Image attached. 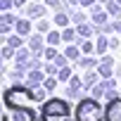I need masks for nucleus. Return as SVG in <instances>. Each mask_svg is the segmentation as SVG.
<instances>
[{
    "instance_id": "f3484780",
    "label": "nucleus",
    "mask_w": 121,
    "mask_h": 121,
    "mask_svg": "<svg viewBox=\"0 0 121 121\" xmlns=\"http://www.w3.org/2000/svg\"><path fill=\"white\" fill-rule=\"evenodd\" d=\"M97 64H100V62H97L95 57H90V55H88V57H81L78 62H76V67H81V69H93V67H97Z\"/></svg>"
},
{
    "instance_id": "c85d7f7f",
    "label": "nucleus",
    "mask_w": 121,
    "mask_h": 121,
    "mask_svg": "<svg viewBox=\"0 0 121 121\" xmlns=\"http://www.w3.org/2000/svg\"><path fill=\"white\" fill-rule=\"evenodd\" d=\"M52 62H55V64H57V67H67V62H71V59H69V57H67V55H57V57H55V59H52Z\"/></svg>"
},
{
    "instance_id": "f03ea898",
    "label": "nucleus",
    "mask_w": 121,
    "mask_h": 121,
    "mask_svg": "<svg viewBox=\"0 0 121 121\" xmlns=\"http://www.w3.org/2000/svg\"><path fill=\"white\" fill-rule=\"evenodd\" d=\"M76 121H104V107H100V100H81L76 104Z\"/></svg>"
},
{
    "instance_id": "bb28decb",
    "label": "nucleus",
    "mask_w": 121,
    "mask_h": 121,
    "mask_svg": "<svg viewBox=\"0 0 121 121\" xmlns=\"http://www.w3.org/2000/svg\"><path fill=\"white\" fill-rule=\"evenodd\" d=\"M24 74H26V71H22V69H14V71L10 74L12 83H22V81H24Z\"/></svg>"
},
{
    "instance_id": "5701e85b",
    "label": "nucleus",
    "mask_w": 121,
    "mask_h": 121,
    "mask_svg": "<svg viewBox=\"0 0 121 121\" xmlns=\"http://www.w3.org/2000/svg\"><path fill=\"white\" fill-rule=\"evenodd\" d=\"M69 88H74V90H83V88H86V86H83V78L71 76V78H69Z\"/></svg>"
},
{
    "instance_id": "20e7f679",
    "label": "nucleus",
    "mask_w": 121,
    "mask_h": 121,
    "mask_svg": "<svg viewBox=\"0 0 121 121\" xmlns=\"http://www.w3.org/2000/svg\"><path fill=\"white\" fill-rule=\"evenodd\" d=\"M43 114H67L69 116V102L59 100V97H52L43 104Z\"/></svg>"
},
{
    "instance_id": "9b49d317",
    "label": "nucleus",
    "mask_w": 121,
    "mask_h": 121,
    "mask_svg": "<svg viewBox=\"0 0 121 121\" xmlns=\"http://www.w3.org/2000/svg\"><path fill=\"white\" fill-rule=\"evenodd\" d=\"M62 40H67V43H81L83 38L78 36V31H76V29H69V26H67V29L62 31Z\"/></svg>"
},
{
    "instance_id": "ea45409f",
    "label": "nucleus",
    "mask_w": 121,
    "mask_h": 121,
    "mask_svg": "<svg viewBox=\"0 0 121 121\" xmlns=\"http://www.w3.org/2000/svg\"><path fill=\"white\" fill-rule=\"evenodd\" d=\"M100 3H102V5H107V3H109V0H100Z\"/></svg>"
},
{
    "instance_id": "72a5a7b5",
    "label": "nucleus",
    "mask_w": 121,
    "mask_h": 121,
    "mask_svg": "<svg viewBox=\"0 0 121 121\" xmlns=\"http://www.w3.org/2000/svg\"><path fill=\"white\" fill-rule=\"evenodd\" d=\"M59 3H62V0H45V5H48V7H55V10L59 7Z\"/></svg>"
},
{
    "instance_id": "39448f33",
    "label": "nucleus",
    "mask_w": 121,
    "mask_h": 121,
    "mask_svg": "<svg viewBox=\"0 0 121 121\" xmlns=\"http://www.w3.org/2000/svg\"><path fill=\"white\" fill-rule=\"evenodd\" d=\"M104 121H121V97L107 102V107H104Z\"/></svg>"
},
{
    "instance_id": "58836bf2",
    "label": "nucleus",
    "mask_w": 121,
    "mask_h": 121,
    "mask_svg": "<svg viewBox=\"0 0 121 121\" xmlns=\"http://www.w3.org/2000/svg\"><path fill=\"white\" fill-rule=\"evenodd\" d=\"M26 5V0H14V7H24Z\"/></svg>"
},
{
    "instance_id": "473e14b6",
    "label": "nucleus",
    "mask_w": 121,
    "mask_h": 121,
    "mask_svg": "<svg viewBox=\"0 0 121 121\" xmlns=\"http://www.w3.org/2000/svg\"><path fill=\"white\" fill-rule=\"evenodd\" d=\"M104 100H107V102H109V100H116V88L107 90V93H104Z\"/></svg>"
},
{
    "instance_id": "4468645a",
    "label": "nucleus",
    "mask_w": 121,
    "mask_h": 121,
    "mask_svg": "<svg viewBox=\"0 0 121 121\" xmlns=\"http://www.w3.org/2000/svg\"><path fill=\"white\" fill-rule=\"evenodd\" d=\"M95 50H97V55H102V52L109 50V38H107V33H100V36H97V40H95Z\"/></svg>"
},
{
    "instance_id": "f257e3e1",
    "label": "nucleus",
    "mask_w": 121,
    "mask_h": 121,
    "mask_svg": "<svg viewBox=\"0 0 121 121\" xmlns=\"http://www.w3.org/2000/svg\"><path fill=\"white\" fill-rule=\"evenodd\" d=\"M33 104H36V97H33L29 86L17 83V86L5 90V107H29V109H33Z\"/></svg>"
},
{
    "instance_id": "6e6552de",
    "label": "nucleus",
    "mask_w": 121,
    "mask_h": 121,
    "mask_svg": "<svg viewBox=\"0 0 121 121\" xmlns=\"http://www.w3.org/2000/svg\"><path fill=\"white\" fill-rule=\"evenodd\" d=\"M29 48L36 52V55H43L45 52V48H43V38H40V33H31L29 36Z\"/></svg>"
},
{
    "instance_id": "79ce46f5",
    "label": "nucleus",
    "mask_w": 121,
    "mask_h": 121,
    "mask_svg": "<svg viewBox=\"0 0 121 121\" xmlns=\"http://www.w3.org/2000/svg\"><path fill=\"white\" fill-rule=\"evenodd\" d=\"M116 3H121V0H116Z\"/></svg>"
},
{
    "instance_id": "e433bc0d",
    "label": "nucleus",
    "mask_w": 121,
    "mask_h": 121,
    "mask_svg": "<svg viewBox=\"0 0 121 121\" xmlns=\"http://www.w3.org/2000/svg\"><path fill=\"white\" fill-rule=\"evenodd\" d=\"M114 31L121 33V19H114Z\"/></svg>"
},
{
    "instance_id": "f8f14e48",
    "label": "nucleus",
    "mask_w": 121,
    "mask_h": 121,
    "mask_svg": "<svg viewBox=\"0 0 121 121\" xmlns=\"http://www.w3.org/2000/svg\"><path fill=\"white\" fill-rule=\"evenodd\" d=\"M97 78H102V76H100V71L95 74V71H90V69H88V71L83 74V86H86V90H90V88L97 83Z\"/></svg>"
},
{
    "instance_id": "c9c22d12",
    "label": "nucleus",
    "mask_w": 121,
    "mask_h": 121,
    "mask_svg": "<svg viewBox=\"0 0 121 121\" xmlns=\"http://www.w3.org/2000/svg\"><path fill=\"white\" fill-rule=\"evenodd\" d=\"M109 48L116 50V48H119V40H116V38H109Z\"/></svg>"
},
{
    "instance_id": "7c9ffc66",
    "label": "nucleus",
    "mask_w": 121,
    "mask_h": 121,
    "mask_svg": "<svg viewBox=\"0 0 121 121\" xmlns=\"http://www.w3.org/2000/svg\"><path fill=\"white\" fill-rule=\"evenodd\" d=\"M12 5H14V0H0V10H3V12H10Z\"/></svg>"
},
{
    "instance_id": "b1692460",
    "label": "nucleus",
    "mask_w": 121,
    "mask_h": 121,
    "mask_svg": "<svg viewBox=\"0 0 121 121\" xmlns=\"http://www.w3.org/2000/svg\"><path fill=\"white\" fill-rule=\"evenodd\" d=\"M45 40H48V45H57L59 40H62V33H57V31H50Z\"/></svg>"
},
{
    "instance_id": "a19ab883",
    "label": "nucleus",
    "mask_w": 121,
    "mask_h": 121,
    "mask_svg": "<svg viewBox=\"0 0 121 121\" xmlns=\"http://www.w3.org/2000/svg\"><path fill=\"white\" fill-rule=\"evenodd\" d=\"M116 74H119V76H121V67H119V71H116Z\"/></svg>"
},
{
    "instance_id": "4c0bfd02",
    "label": "nucleus",
    "mask_w": 121,
    "mask_h": 121,
    "mask_svg": "<svg viewBox=\"0 0 121 121\" xmlns=\"http://www.w3.org/2000/svg\"><path fill=\"white\" fill-rule=\"evenodd\" d=\"M93 3H95V0H81V5H83V7H90Z\"/></svg>"
},
{
    "instance_id": "6ab92c4d",
    "label": "nucleus",
    "mask_w": 121,
    "mask_h": 121,
    "mask_svg": "<svg viewBox=\"0 0 121 121\" xmlns=\"http://www.w3.org/2000/svg\"><path fill=\"white\" fill-rule=\"evenodd\" d=\"M107 17H109V12H107V10H102V12H97V14H90V19H93V24H95V26L107 24Z\"/></svg>"
},
{
    "instance_id": "1a4fd4ad",
    "label": "nucleus",
    "mask_w": 121,
    "mask_h": 121,
    "mask_svg": "<svg viewBox=\"0 0 121 121\" xmlns=\"http://www.w3.org/2000/svg\"><path fill=\"white\" fill-rule=\"evenodd\" d=\"M26 14H29L31 19H40V17L45 14V5H40V3H33V5H29V7H26Z\"/></svg>"
},
{
    "instance_id": "2eb2a0df",
    "label": "nucleus",
    "mask_w": 121,
    "mask_h": 121,
    "mask_svg": "<svg viewBox=\"0 0 121 121\" xmlns=\"http://www.w3.org/2000/svg\"><path fill=\"white\" fill-rule=\"evenodd\" d=\"M14 31H17V33H22V36H29V33H31V22H29V19H17Z\"/></svg>"
},
{
    "instance_id": "dca6fc26",
    "label": "nucleus",
    "mask_w": 121,
    "mask_h": 121,
    "mask_svg": "<svg viewBox=\"0 0 121 121\" xmlns=\"http://www.w3.org/2000/svg\"><path fill=\"white\" fill-rule=\"evenodd\" d=\"M107 12H109V17L121 19V3H116V0H109V3H107Z\"/></svg>"
},
{
    "instance_id": "7ed1b4c3",
    "label": "nucleus",
    "mask_w": 121,
    "mask_h": 121,
    "mask_svg": "<svg viewBox=\"0 0 121 121\" xmlns=\"http://www.w3.org/2000/svg\"><path fill=\"white\" fill-rule=\"evenodd\" d=\"M3 121H36V114L29 107H7Z\"/></svg>"
},
{
    "instance_id": "a211bd4d",
    "label": "nucleus",
    "mask_w": 121,
    "mask_h": 121,
    "mask_svg": "<svg viewBox=\"0 0 121 121\" xmlns=\"http://www.w3.org/2000/svg\"><path fill=\"white\" fill-rule=\"evenodd\" d=\"M97 71H100L102 78H112V76H114V64H104V62H100V64H97Z\"/></svg>"
},
{
    "instance_id": "f704fd0d",
    "label": "nucleus",
    "mask_w": 121,
    "mask_h": 121,
    "mask_svg": "<svg viewBox=\"0 0 121 121\" xmlns=\"http://www.w3.org/2000/svg\"><path fill=\"white\" fill-rule=\"evenodd\" d=\"M100 62H104V64H114V57H112V55H104Z\"/></svg>"
},
{
    "instance_id": "4be33fe9",
    "label": "nucleus",
    "mask_w": 121,
    "mask_h": 121,
    "mask_svg": "<svg viewBox=\"0 0 121 121\" xmlns=\"http://www.w3.org/2000/svg\"><path fill=\"white\" fill-rule=\"evenodd\" d=\"M71 76H74V74H71L69 67H59V71H57V78H59V81H69Z\"/></svg>"
},
{
    "instance_id": "2f4dec72",
    "label": "nucleus",
    "mask_w": 121,
    "mask_h": 121,
    "mask_svg": "<svg viewBox=\"0 0 121 121\" xmlns=\"http://www.w3.org/2000/svg\"><path fill=\"white\" fill-rule=\"evenodd\" d=\"M36 26H38V31H40V33H48V29H50V24H48L43 17L38 19V24H36Z\"/></svg>"
},
{
    "instance_id": "423d86ee",
    "label": "nucleus",
    "mask_w": 121,
    "mask_h": 121,
    "mask_svg": "<svg viewBox=\"0 0 121 121\" xmlns=\"http://www.w3.org/2000/svg\"><path fill=\"white\" fill-rule=\"evenodd\" d=\"M43 71H45L43 67H33V69H29V74H26V86H29V88L43 86V81H45V74H43Z\"/></svg>"
},
{
    "instance_id": "0eeeda50",
    "label": "nucleus",
    "mask_w": 121,
    "mask_h": 121,
    "mask_svg": "<svg viewBox=\"0 0 121 121\" xmlns=\"http://www.w3.org/2000/svg\"><path fill=\"white\" fill-rule=\"evenodd\" d=\"M17 19H19V17H14V14H10V12H3V14H0V33H3V36H10V29L17 24Z\"/></svg>"
},
{
    "instance_id": "412c9836",
    "label": "nucleus",
    "mask_w": 121,
    "mask_h": 121,
    "mask_svg": "<svg viewBox=\"0 0 121 121\" xmlns=\"http://www.w3.org/2000/svg\"><path fill=\"white\" fill-rule=\"evenodd\" d=\"M5 43H10L12 48H17V50H19V48H24V36H22V33H17V36H7V40H5Z\"/></svg>"
},
{
    "instance_id": "cd10ccee",
    "label": "nucleus",
    "mask_w": 121,
    "mask_h": 121,
    "mask_svg": "<svg viewBox=\"0 0 121 121\" xmlns=\"http://www.w3.org/2000/svg\"><path fill=\"white\" fill-rule=\"evenodd\" d=\"M57 81H59L57 76H50V78H45V81H43V86H45L48 90H55V88H57Z\"/></svg>"
},
{
    "instance_id": "ddd939ff",
    "label": "nucleus",
    "mask_w": 121,
    "mask_h": 121,
    "mask_svg": "<svg viewBox=\"0 0 121 121\" xmlns=\"http://www.w3.org/2000/svg\"><path fill=\"white\" fill-rule=\"evenodd\" d=\"M69 22H71V14H69V12L57 10V14H55V24H57L59 29H67V26H69Z\"/></svg>"
},
{
    "instance_id": "393cba45",
    "label": "nucleus",
    "mask_w": 121,
    "mask_h": 121,
    "mask_svg": "<svg viewBox=\"0 0 121 121\" xmlns=\"http://www.w3.org/2000/svg\"><path fill=\"white\" fill-rule=\"evenodd\" d=\"M88 17H90V14H83V12H76V10L71 12V22H74V24H83Z\"/></svg>"
},
{
    "instance_id": "c756f323",
    "label": "nucleus",
    "mask_w": 121,
    "mask_h": 121,
    "mask_svg": "<svg viewBox=\"0 0 121 121\" xmlns=\"http://www.w3.org/2000/svg\"><path fill=\"white\" fill-rule=\"evenodd\" d=\"M57 55H59V52H57V45H48V48H45V57H48V59H55Z\"/></svg>"
},
{
    "instance_id": "a878e982",
    "label": "nucleus",
    "mask_w": 121,
    "mask_h": 121,
    "mask_svg": "<svg viewBox=\"0 0 121 121\" xmlns=\"http://www.w3.org/2000/svg\"><path fill=\"white\" fill-rule=\"evenodd\" d=\"M78 45H81V50H83L86 55H93V50H95V45H93V43H90L88 38H83V40H81Z\"/></svg>"
},
{
    "instance_id": "aec40b11",
    "label": "nucleus",
    "mask_w": 121,
    "mask_h": 121,
    "mask_svg": "<svg viewBox=\"0 0 121 121\" xmlns=\"http://www.w3.org/2000/svg\"><path fill=\"white\" fill-rule=\"evenodd\" d=\"M104 93H107V90H104L102 83H95V86L90 88V97H95V100H104Z\"/></svg>"
},
{
    "instance_id": "9d476101",
    "label": "nucleus",
    "mask_w": 121,
    "mask_h": 121,
    "mask_svg": "<svg viewBox=\"0 0 121 121\" xmlns=\"http://www.w3.org/2000/svg\"><path fill=\"white\" fill-rule=\"evenodd\" d=\"M76 31H78L81 38H90L93 33L97 36V26H90V24H86V22H83V24H76Z\"/></svg>"
}]
</instances>
